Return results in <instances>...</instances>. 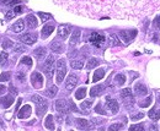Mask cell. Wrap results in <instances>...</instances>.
<instances>
[{"mask_svg":"<svg viewBox=\"0 0 160 131\" xmlns=\"http://www.w3.org/2000/svg\"><path fill=\"white\" fill-rule=\"evenodd\" d=\"M122 128H123V124L118 123V124H112V125L108 128V130L110 131H117V130H120V129H122Z\"/></svg>","mask_w":160,"mask_h":131,"instance_id":"38","label":"cell"},{"mask_svg":"<svg viewBox=\"0 0 160 131\" xmlns=\"http://www.w3.org/2000/svg\"><path fill=\"white\" fill-rule=\"evenodd\" d=\"M14 50L16 52V53H20V52H25L26 50V48L22 45V44H20V43H17L15 47H14Z\"/></svg>","mask_w":160,"mask_h":131,"instance_id":"41","label":"cell"},{"mask_svg":"<svg viewBox=\"0 0 160 131\" xmlns=\"http://www.w3.org/2000/svg\"><path fill=\"white\" fill-rule=\"evenodd\" d=\"M85 96H86V88H85V87L79 88V90L77 91V93H75V98H77V99H82Z\"/></svg>","mask_w":160,"mask_h":131,"instance_id":"34","label":"cell"},{"mask_svg":"<svg viewBox=\"0 0 160 131\" xmlns=\"http://www.w3.org/2000/svg\"><path fill=\"white\" fill-rule=\"evenodd\" d=\"M54 56L53 55H48L46 61H44V72H46V76L47 79H52L53 77V74H54Z\"/></svg>","mask_w":160,"mask_h":131,"instance_id":"3","label":"cell"},{"mask_svg":"<svg viewBox=\"0 0 160 131\" xmlns=\"http://www.w3.org/2000/svg\"><path fill=\"white\" fill-rule=\"evenodd\" d=\"M31 99H32V102H35V104H37V103H41V102L46 101L43 97H41V96H38V94H33V96L31 97Z\"/></svg>","mask_w":160,"mask_h":131,"instance_id":"36","label":"cell"},{"mask_svg":"<svg viewBox=\"0 0 160 131\" xmlns=\"http://www.w3.org/2000/svg\"><path fill=\"white\" fill-rule=\"evenodd\" d=\"M89 40H90V43H91L92 45H95V47H101L102 43L105 42V37H103L102 34H100V33L94 32V33H91Z\"/></svg>","mask_w":160,"mask_h":131,"instance_id":"6","label":"cell"},{"mask_svg":"<svg viewBox=\"0 0 160 131\" xmlns=\"http://www.w3.org/2000/svg\"><path fill=\"white\" fill-rule=\"evenodd\" d=\"M7 58H9V55H7V53H5V52H2V53L0 54V64H1V65H4V64L6 63V60H7Z\"/></svg>","mask_w":160,"mask_h":131,"instance_id":"40","label":"cell"},{"mask_svg":"<svg viewBox=\"0 0 160 131\" xmlns=\"http://www.w3.org/2000/svg\"><path fill=\"white\" fill-rule=\"evenodd\" d=\"M115 82L118 85V86H122L124 82H126V76L123 74H118L115 76Z\"/></svg>","mask_w":160,"mask_h":131,"instance_id":"30","label":"cell"},{"mask_svg":"<svg viewBox=\"0 0 160 131\" xmlns=\"http://www.w3.org/2000/svg\"><path fill=\"white\" fill-rule=\"evenodd\" d=\"M149 118L153 119V120H159L160 119V109L153 108V109L149 112Z\"/></svg>","mask_w":160,"mask_h":131,"instance_id":"28","label":"cell"},{"mask_svg":"<svg viewBox=\"0 0 160 131\" xmlns=\"http://www.w3.org/2000/svg\"><path fill=\"white\" fill-rule=\"evenodd\" d=\"M134 93L137 96H145L148 93V90H147V87L143 83H136V86H134Z\"/></svg>","mask_w":160,"mask_h":131,"instance_id":"15","label":"cell"},{"mask_svg":"<svg viewBox=\"0 0 160 131\" xmlns=\"http://www.w3.org/2000/svg\"><path fill=\"white\" fill-rule=\"evenodd\" d=\"M21 102H22V99L21 98H19V101H17V104H16V109L20 107V104H21Z\"/></svg>","mask_w":160,"mask_h":131,"instance_id":"56","label":"cell"},{"mask_svg":"<svg viewBox=\"0 0 160 131\" xmlns=\"http://www.w3.org/2000/svg\"><path fill=\"white\" fill-rule=\"evenodd\" d=\"M150 103H152V98H150V97H148L145 101H143V103H139V106H141L142 108H144V107H148Z\"/></svg>","mask_w":160,"mask_h":131,"instance_id":"43","label":"cell"},{"mask_svg":"<svg viewBox=\"0 0 160 131\" xmlns=\"http://www.w3.org/2000/svg\"><path fill=\"white\" fill-rule=\"evenodd\" d=\"M129 130H131V131H134V130L143 131V130H144V126H143L142 124H138V125H132V126L129 128Z\"/></svg>","mask_w":160,"mask_h":131,"instance_id":"42","label":"cell"},{"mask_svg":"<svg viewBox=\"0 0 160 131\" xmlns=\"http://www.w3.org/2000/svg\"><path fill=\"white\" fill-rule=\"evenodd\" d=\"M21 63H23V64L27 65V66H31V65H32V59H31L30 56H23V58L21 59Z\"/></svg>","mask_w":160,"mask_h":131,"instance_id":"39","label":"cell"},{"mask_svg":"<svg viewBox=\"0 0 160 131\" xmlns=\"http://www.w3.org/2000/svg\"><path fill=\"white\" fill-rule=\"evenodd\" d=\"M0 125H2V121H1V119H0Z\"/></svg>","mask_w":160,"mask_h":131,"instance_id":"58","label":"cell"},{"mask_svg":"<svg viewBox=\"0 0 160 131\" xmlns=\"http://www.w3.org/2000/svg\"><path fill=\"white\" fill-rule=\"evenodd\" d=\"M10 90L12 91V93H14V96H15V94L17 93V92H16V88H15V87H12V86H11V87H10Z\"/></svg>","mask_w":160,"mask_h":131,"instance_id":"55","label":"cell"},{"mask_svg":"<svg viewBox=\"0 0 160 131\" xmlns=\"http://www.w3.org/2000/svg\"><path fill=\"white\" fill-rule=\"evenodd\" d=\"M75 124H77V128L78 129H90V128H92L89 124V121L85 120V119H77L75 120Z\"/></svg>","mask_w":160,"mask_h":131,"instance_id":"21","label":"cell"},{"mask_svg":"<svg viewBox=\"0 0 160 131\" xmlns=\"http://www.w3.org/2000/svg\"><path fill=\"white\" fill-rule=\"evenodd\" d=\"M20 40L27 45H32L37 42V34L36 33H25L20 36Z\"/></svg>","mask_w":160,"mask_h":131,"instance_id":"5","label":"cell"},{"mask_svg":"<svg viewBox=\"0 0 160 131\" xmlns=\"http://www.w3.org/2000/svg\"><path fill=\"white\" fill-rule=\"evenodd\" d=\"M154 26L160 28V15H158V16L154 18Z\"/></svg>","mask_w":160,"mask_h":131,"instance_id":"47","label":"cell"},{"mask_svg":"<svg viewBox=\"0 0 160 131\" xmlns=\"http://www.w3.org/2000/svg\"><path fill=\"white\" fill-rule=\"evenodd\" d=\"M31 107L30 106H23L20 110H19V113H17V117H19V119H27L30 115H31Z\"/></svg>","mask_w":160,"mask_h":131,"instance_id":"12","label":"cell"},{"mask_svg":"<svg viewBox=\"0 0 160 131\" xmlns=\"http://www.w3.org/2000/svg\"><path fill=\"white\" fill-rule=\"evenodd\" d=\"M105 76V70L103 69H99L94 72V76H92V82H97L100 81L102 77Z\"/></svg>","mask_w":160,"mask_h":131,"instance_id":"24","label":"cell"},{"mask_svg":"<svg viewBox=\"0 0 160 131\" xmlns=\"http://www.w3.org/2000/svg\"><path fill=\"white\" fill-rule=\"evenodd\" d=\"M17 13L15 12V11H7L6 12V20H11L12 17H15Z\"/></svg>","mask_w":160,"mask_h":131,"instance_id":"45","label":"cell"},{"mask_svg":"<svg viewBox=\"0 0 160 131\" xmlns=\"http://www.w3.org/2000/svg\"><path fill=\"white\" fill-rule=\"evenodd\" d=\"M69 106H70V109H72L73 112H78V108H77V106H75L73 102H69Z\"/></svg>","mask_w":160,"mask_h":131,"instance_id":"50","label":"cell"},{"mask_svg":"<svg viewBox=\"0 0 160 131\" xmlns=\"http://www.w3.org/2000/svg\"><path fill=\"white\" fill-rule=\"evenodd\" d=\"M94 121H95L96 124H101V123H103V120H100V119H94Z\"/></svg>","mask_w":160,"mask_h":131,"instance_id":"57","label":"cell"},{"mask_svg":"<svg viewBox=\"0 0 160 131\" xmlns=\"http://www.w3.org/2000/svg\"><path fill=\"white\" fill-rule=\"evenodd\" d=\"M108 42H110V45H112V47L121 45V42H120V39H118V37L116 34H110L108 36Z\"/></svg>","mask_w":160,"mask_h":131,"instance_id":"26","label":"cell"},{"mask_svg":"<svg viewBox=\"0 0 160 131\" xmlns=\"http://www.w3.org/2000/svg\"><path fill=\"white\" fill-rule=\"evenodd\" d=\"M103 90H105V87H103L102 85H96V86H94V87L90 90V96H91V97L100 96V94L103 92Z\"/></svg>","mask_w":160,"mask_h":131,"instance_id":"17","label":"cell"},{"mask_svg":"<svg viewBox=\"0 0 160 131\" xmlns=\"http://www.w3.org/2000/svg\"><path fill=\"white\" fill-rule=\"evenodd\" d=\"M57 93H58V87H57V86H51V87L47 88L46 92H44V94H46L48 98H54Z\"/></svg>","mask_w":160,"mask_h":131,"instance_id":"23","label":"cell"},{"mask_svg":"<svg viewBox=\"0 0 160 131\" xmlns=\"http://www.w3.org/2000/svg\"><path fill=\"white\" fill-rule=\"evenodd\" d=\"M26 23H27V26H28L30 28H36L37 25H38L37 18H36V16H33V15H27V17H26Z\"/></svg>","mask_w":160,"mask_h":131,"instance_id":"18","label":"cell"},{"mask_svg":"<svg viewBox=\"0 0 160 131\" xmlns=\"http://www.w3.org/2000/svg\"><path fill=\"white\" fill-rule=\"evenodd\" d=\"M70 65H72V67H73V69H75V70H80V69H82V67H84V61H82V60H73V61L70 63Z\"/></svg>","mask_w":160,"mask_h":131,"instance_id":"32","label":"cell"},{"mask_svg":"<svg viewBox=\"0 0 160 131\" xmlns=\"http://www.w3.org/2000/svg\"><path fill=\"white\" fill-rule=\"evenodd\" d=\"M10 72H2L1 75H0V82H6V81H9L10 80Z\"/></svg>","mask_w":160,"mask_h":131,"instance_id":"37","label":"cell"},{"mask_svg":"<svg viewBox=\"0 0 160 131\" xmlns=\"http://www.w3.org/2000/svg\"><path fill=\"white\" fill-rule=\"evenodd\" d=\"M14 11H15L16 13H19V12H21V11H22V7H21V6H16V7L14 9Z\"/></svg>","mask_w":160,"mask_h":131,"instance_id":"51","label":"cell"},{"mask_svg":"<svg viewBox=\"0 0 160 131\" xmlns=\"http://www.w3.org/2000/svg\"><path fill=\"white\" fill-rule=\"evenodd\" d=\"M107 108H108L113 114H116V113L118 112V109H120L118 103H117L115 99H111L110 97H107Z\"/></svg>","mask_w":160,"mask_h":131,"instance_id":"16","label":"cell"},{"mask_svg":"<svg viewBox=\"0 0 160 131\" xmlns=\"http://www.w3.org/2000/svg\"><path fill=\"white\" fill-rule=\"evenodd\" d=\"M67 75V65L65 60L61 59L57 61V83H62Z\"/></svg>","mask_w":160,"mask_h":131,"instance_id":"2","label":"cell"},{"mask_svg":"<svg viewBox=\"0 0 160 131\" xmlns=\"http://www.w3.org/2000/svg\"><path fill=\"white\" fill-rule=\"evenodd\" d=\"M51 49L54 52V53H62L64 50V45L57 40H54L52 44H51Z\"/></svg>","mask_w":160,"mask_h":131,"instance_id":"22","label":"cell"},{"mask_svg":"<svg viewBox=\"0 0 160 131\" xmlns=\"http://www.w3.org/2000/svg\"><path fill=\"white\" fill-rule=\"evenodd\" d=\"M17 79L20 80V81H25V79H26V75H25V72H19L17 74Z\"/></svg>","mask_w":160,"mask_h":131,"instance_id":"48","label":"cell"},{"mask_svg":"<svg viewBox=\"0 0 160 131\" xmlns=\"http://www.w3.org/2000/svg\"><path fill=\"white\" fill-rule=\"evenodd\" d=\"M70 33V27L67 25H61L58 27V37L62 39H65Z\"/></svg>","mask_w":160,"mask_h":131,"instance_id":"11","label":"cell"},{"mask_svg":"<svg viewBox=\"0 0 160 131\" xmlns=\"http://www.w3.org/2000/svg\"><path fill=\"white\" fill-rule=\"evenodd\" d=\"M121 97H122V99H123L124 106H126L128 109H131V108L134 106V97H133L132 91H131L129 88L122 90V92H121Z\"/></svg>","mask_w":160,"mask_h":131,"instance_id":"4","label":"cell"},{"mask_svg":"<svg viewBox=\"0 0 160 131\" xmlns=\"http://www.w3.org/2000/svg\"><path fill=\"white\" fill-rule=\"evenodd\" d=\"M79 38H80V29H75L74 33L72 34V38H70V44L74 45L79 42Z\"/></svg>","mask_w":160,"mask_h":131,"instance_id":"29","label":"cell"},{"mask_svg":"<svg viewBox=\"0 0 160 131\" xmlns=\"http://www.w3.org/2000/svg\"><path fill=\"white\" fill-rule=\"evenodd\" d=\"M31 83L35 88H41L43 86V77L40 72H32L31 75Z\"/></svg>","mask_w":160,"mask_h":131,"instance_id":"7","label":"cell"},{"mask_svg":"<svg viewBox=\"0 0 160 131\" xmlns=\"http://www.w3.org/2000/svg\"><path fill=\"white\" fill-rule=\"evenodd\" d=\"M35 55H36V58L38 59V60H41V59H43L44 56H46V53H47V50H46V48H43V47H41V48H37V49H35Z\"/></svg>","mask_w":160,"mask_h":131,"instance_id":"25","label":"cell"},{"mask_svg":"<svg viewBox=\"0 0 160 131\" xmlns=\"http://www.w3.org/2000/svg\"><path fill=\"white\" fill-rule=\"evenodd\" d=\"M64 10L89 18L134 21L160 10V0H53Z\"/></svg>","mask_w":160,"mask_h":131,"instance_id":"1","label":"cell"},{"mask_svg":"<svg viewBox=\"0 0 160 131\" xmlns=\"http://www.w3.org/2000/svg\"><path fill=\"white\" fill-rule=\"evenodd\" d=\"M44 126H46L48 130H54V124H53V117H52V115H48V117L46 118Z\"/></svg>","mask_w":160,"mask_h":131,"instance_id":"27","label":"cell"},{"mask_svg":"<svg viewBox=\"0 0 160 131\" xmlns=\"http://www.w3.org/2000/svg\"><path fill=\"white\" fill-rule=\"evenodd\" d=\"M99 64H100V63H99V60H97L96 58H91V59L89 60V63L86 64V69H94V67H96Z\"/></svg>","mask_w":160,"mask_h":131,"instance_id":"33","label":"cell"},{"mask_svg":"<svg viewBox=\"0 0 160 131\" xmlns=\"http://www.w3.org/2000/svg\"><path fill=\"white\" fill-rule=\"evenodd\" d=\"M142 118H144V113H138V114H134V115L131 117L132 120H139V119H142Z\"/></svg>","mask_w":160,"mask_h":131,"instance_id":"44","label":"cell"},{"mask_svg":"<svg viewBox=\"0 0 160 131\" xmlns=\"http://www.w3.org/2000/svg\"><path fill=\"white\" fill-rule=\"evenodd\" d=\"M120 36L123 39V42L127 44V43H129L137 36V31L136 29H133V31H121L120 32Z\"/></svg>","mask_w":160,"mask_h":131,"instance_id":"9","label":"cell"},{"mask_svg":"<svg viewBox=\"0 0 160 131\" xmlns=\"http://www.w3.org/2000/svg\"><path fill=\"white\" fill-rule=\"evenodd\" d=\"M20 2V0H11V2L9 4L10 6H14V5H16V4H19Z\"/></svg>","mask_w":160,"mask_h":131,"instance_id":"52","label":"cell"},{"mask_svg":"<svg viewBox=\"0 0 160 131\" xmlns=\"http://www.w3.org/2000/svg\"><path fill=\"white\" fill-rule=\"evenodd\" d=\"M53 31H54V26L53 25H46L43 28H42V38H47L51 33H53Z\"/></svg>","mask_w":160,"mask_h":131,"instance_id":"20","label":"cell"},{"mask_svg":"<svg viewBox=\"0 0 160 131\" xmlns=\"http://www.w3.org/2000/svg\"><path fill=\"white\" fill-rule=\"evenodd\" d=\"M47 107H48L47 101H43V102H41V103H37V104H36V113H37V115H38V117H42V115L47 112Z\"/></svg>","mask_w":160,"mask_h":131,"instance_id":"13","label":"cell"},{"mask_svg":"<svg viewBox=\"0 0 160 131\" xmlns=\"http://www.w3.org/2000/svg\"><path fill=\"white\" fill-rule=\"evenodd\" d=\"M14 103V97L12 96H5L2 98H0V106L2 108H9L11 107Z\"/></svg>","mask_w":160,"mask_h":131,"instance_id":"14","label":"cell"},{"mask_svg":"<svg viewBox=\"0 0 160 131\" xmlns=\"http://www.w3.org/2000/svg\"><path fill=\"white\" fill-rule=\"evenodd\" d=\"M95 112H97V113H100V114H105V113H106V112H103V109L101 108V104H97V106H96Z\"/></svg>","mask_w":160,"mask_h":131,"instance_id":"49","label":"cell"},{"mask_svg":"<svg viewBox=\"0 0 160 131\" xmlns=\"http://www.w3.org/2000/svg\"><path fill=\"white\" fill-rule=\"evenodd\" d=\"M5 91H6V87H5V86H2V85H0V94H2Z\"/></svg>","mask_w":160,"mask_h":131,"instance_id":"53","label":"cell"},{"mask_svg":"<svg viewBox=\"0 0 160 131\" xmlns=\"http://www.w3.org/2000/svg\"><path fill=\"white\" fill-rule=\"evenodd\" d=\"M78 81H79L78 76L75 74H70L67 79V81H65V88L68 91H73L75 88V86L78 85Z\"/></svg>","mask_w":160,"mask_h":131,"instance_id":"8","label":"cell"},{"mask_svg":"<svg viewBox=\"0 0 160 131\" xmlns=\"http://www.w3.org/2000/svg\"><path fill=\"white\" fill-rule=\"evenodd\" d=\"M23 28H25V21H23V20H17V21L14 23V26H12V31L16 32V33L22 32Z\"/></svg>","mask_w":160,"mask_h":131,"instance_id":"19","label":"cell"},{"mask_svg":"<svg viewBox=\"0 0 160 131\" xmlns=\"http://www.w3.org/2000/svg\"><path fill=\"white\" fill-rule=\"evenodd\" d=\"M12 45H14V44H12V42H11V40H9V39H7V40H5V43H2V48H4V49L10 48V47H12Z\"/></svg>","mask_w":160,"mask_h":131,"instance_id":"46","label":"cell"},{"mask_svg":"<svg viewBox=\"0 0 160 131\" xmlns=\"http://www.w3.org/2000/svg\"><path fill=\"white\" fill-rule=\"evenodd\" d=\"M11 2V0H1V4H4V5H9Z\"/></svg>","mask_w":160,"mask_h":131,"instance_id":"54","label":"cell"},{"mask_svg":"<svg viewBox=\"0 0 160 131\" xmlns=\"http://www.w3.org/2000/svg\"><path fill=\"white\" fill-rule=\"evenodd\" d=\"M91 106H92V102H91V101H85V102H82V103H81L80 108L84 110L82 113L87 114V113H89V109H90V107H91Z\"/></svg>","mask_w":160,"mask_h":131,"instance_id":"31","label":"cell"},{"mask_svg":"<svg viewBox=\"0 0 160 131\" xmlns=\"http://www.w3.org/2000/svg\"><path fill=\"white\" fill-rule=\"evenodd\" d=\"M159 102H160V98H159Z\"/></svg>","mask_w":160,"mask_h":131,"instance_id":"59","label":"cell"},{"mask_svg":"<svg viewBox=\"0 0 160 131\" xmlns=\"http://www.w3.org/2000/svg\"><path fill=\"white\" fill-rule=\"evenodd\" d=\"M38 16L41 17L42 22H46V21H48V20L52 18V15L51 13H46V12H38Z\"/></svg>","mask_w":160,"mask_h":131,"instance_id":"35","label":"cell"},{"mask_svg":"<svg viewBox=\"0 0 160 131\" xmlns=\"http://www.w3.org/2000/svg\"><path fill=\"white\" fill-rule=\"evenodd\" d=\"M56 109L58 113L61 114H67L68 112V106H67V102L64 99H58L56 102Z\"/></svg>","mask_w":160,"mask_h":131,"instance_id":"10","label":"cell"}]
</instances>
